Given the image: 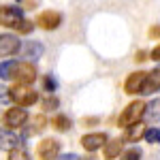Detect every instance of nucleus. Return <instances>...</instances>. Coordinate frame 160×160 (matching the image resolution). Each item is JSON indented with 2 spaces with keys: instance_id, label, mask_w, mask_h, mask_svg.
Returning <instances> with one entry per match:
<instances>
[{
  "instance_id": "423d86ee",
  "label": "nucleus",
  "mask_w": 160,
  "mask_h": 160,
  "mask_svg": "<svg viewBox=\"0 0 160 160\" xmlns=\"http://www.w3.org/2000/svg\"><path fill=\"white\" fill-rule=\"evenodd\" d=\"M37 154H38L41 160H56L58 154H60V143H58L56 139L47 137V139H43L37 145Z\"/></svg>"
},
{
  "instance_id": "5701e85b",
  "label": "nucleus",
  "mask_w": 160,
  "mask_h": 160,
  "mask_svg": "<svg viewBox=\"0 0 160 160\" xmlns=\"http://www.w3.org/2000/svg\"><path fill=\"white\" fill-rule=\"evenodd\" d=\"M56 88H58L56 77H53V75H45V77H43V90L51 94V92H56Z\"/></svg>"
},
{
  "instance_id": "bb28decb",
  "label": "nucleus",
  "mask_w": 160,
  "mask_h": 160,
  "mask_svg": "<svg viewBox=\"0 0 160 160\" xmlns=\"http://www.w3.org/2000/svg\"><path fill=\"white\" fill-rule=\"evenodd\" d=\"M149 37L152 38H160V26H154V28L149 30Z\"/></svg>"
},
{
  "instance_id": "7c9ffc66",
  "label": "nucleus",
  "mask_w": 160,
  "mask_h": 160,
  "mask_svg": "<svg viewBox=\"0 0 160 160\" xmlns=\"http://www.w3.org/2000/svg\"><path fill=\"white\" fill-rule=\"evenodd\" d=\"M79 160H96V158H92V156H90V158H79Z\"/></svg>"
},
{
  "instance_id": "393cba45",
  "label": "nucleus",
  "mask_w": 160,
  "mask_h": 160,
  "mask_svg": "<svg viewBox=\"0 0 160 160\" xmlns=\"http://www.w3.org/2000/svg\"><path fill=\"white\" fill-rule=\"evenodd\" d=\"M32 30H34V24H32L30 19H26V17L22 19V24L17 26V32H22V34H30Z\"/></svg>"
},
{
  "instance_id": "f257e3e1",
  "label": "nucleus",
  "mask_w": 160,
  "mask_h": 160,
  "mask_svg": "<svg viewBox=\"0 0 160 160\" xmlns=\"http://www.w3.org/2000/svg\"><path fill=\"white\" fill-rule=\"evenodd\" d=\"M9 92H11V100L17 107H32L34 102H38V94L28 83H17Z\"/></svg>"
},
{
  "instance_id": "9b49d317",
  "label": "nucleus",
  "mask_w": 160,
  "mask_h": 160,
  "mask_svg": "<svg viewBox=\"0 0 160 160\" xmlns=\"http://www.w3.org/2000/svg\"><path fill=\"white\" fill-rule=\"evenodd\" d=\"M17 53H22V58L28 62H37L41 56H43V45L37 43V41H30V43H24V45H19V51Z\"/></svg>"
},
{
  "instance_id": "0eeeda50",
  "label": "nucleus",
  "mask_w": 160,
  "mask_h": 160,
  "mask_svg": "<svg viewBox=\"0 0 160 160\" xmlns=\"http://www.w3.org/2000/svg\"><path fill=\"white\" fill-rule=\"evenodd\" d=\"M19 38L15 34H0V58H11L19 51Z\"/></svg>"
},
{
  "instance_id": "f03ea898",
  "label": "nucleus",
  "mask_w": 160,
  "mask_h": 160,
  "mask_svg": "<svg viewBox=\"0 0 160 160\" xmlns=\"http://www.w3.org/2000/svg\"><path fill=\"white\" fill-rule=\"evenodd\" d=\"M22 19H24V11L19 7H9V4L0 7V26L17 30V26L22 24Z\"/></svg>"
},
{
  "instance_id": "4468645a",
  "label": "nucleus",
  "mask_w": 160,
  "mask_h": 160,
  "mask_svg": "<svg viewBox=\"0 0 160 160\" xmlns=\"http://www.w3.org/2000/svg\"><path fill=\"white\" fill-rule=\"evenodd\" d=\"M160 90V68H154V71H149L145 73V83H143V94H154V92H158Z\"/></svg>"
},
{
  "instance_id": "c756f323",
  "label": "nucleus",
  "mask_w": 160,
  "mask_h": 160,
  "mask_svg": "<svg viewBox=\"0 0 160 160\" xmlns=\"http://www.w3.org/2000/svg\"><path fill=\"white\" fill-rule=\"evenodd\" d=\"M143 58H148V53H145V51H139V53H137V60H143Z\"/></svg>"
},
{
  "instance_id": "aec40b11",
  "label": "nucleus",
  "mask_w": 160,
  "mask_h": 160,
  "mask_svg": "<svg viewBox=\"0 0 160 160\" xmlns=\"http://www.w3.org/2000/svg\"><path fill=\"white\" fill-rule=\"evenodd\" d=\"M9 160H32V158H30V154H28L26 149H22L17 145V148L9 149Z\"/></svg>"
},
{
  "instance_id": "6e6552de",
  "label": "nucleus",
  "mask_w": 160,
  "mask_h": 160,
  "mask_svg": "<svg viewBox=\"0 0 160 160\" xmlns=\"http://www.w3.org/2000/svg\"><path fill=\"white\" fill-rule=\"evenodd\" d=\"M37 24H38V28H43V30L51 32V30H56V28L62 24V13H58V11H43V13H38Z\"/></svg>"
},
{
  "instance_id": "1a4fd4ad",
  "label": "nucleus",
  "mask_w": 160,
  "mask_h": 160,
  "mask_svg": "<svg viewBox=\"0 0 160 160\" xmlns=\"http://www.w3.org/2000/svg\"><path fill=\"white\" fill-rule=\"evenodd\" d=\"M105 143H107V135L105 132H88V135L81 137V148L86 152H90V154L100 149Z\"/></svg>"
},
{
  "instance_id": "a211bd4d",
  "label": "nucleus",
  "mask_w": 160,
  "mask_h": 160,
  "mask_svg": "<svg viewBox=\"0 0 160 160\" xmlns=\"http://www.w3.org/2000/svg\"><path fill=\"white\" fill-rule=\"evenodd\" d=\"M51 124H53V128H56V130H60V132H66V130H71V126H73L71 118H66V115H62V113H58V115L51 120Z\"/></svg>"
},
{
  "instance_id": "6ab92c4d",
  "label": "nucleus",
  "mask_w": 160,
  "mask_h": 160,
  "mask_svg": "<svg viewBox=\"0 0 160 160\" xmlns=\"http://www.w3.org/2000/svg\"><path fill=\"white\" fill-rule=\"evenodd\" d=\"M15 66L17 62H0V79H13V73H15Z\"/></svg>"
},
{
  "instance_id": "7ed1b4c3",
  "label": "nucleus",
  "mask_w": 160,
  "mask_h": 160,
  "mask_svg": "<svg viewBox=\"0 0 160 160\" xmlns=\"http://www.w3.org/2000/svg\"><path fill=\"white\" fill-rule=\"evenodd\" d=\"M143 100H132L128 107H124V111L120 113V118H118V124L122 126V128H126L128 124L137 122V120H141V115H143Z\"/></svg>"
},
{
  "instance_id": "dca6fc26",
  "label": "nucleus",
  "mask_w": 160,
  "mask_h": 160,
  "mask_svg": "<svg viewBox=\"0 0 160 160\" xmlns=\"http://www.w3.org/2000/svg\"><path fill=\"white\" fill-rule=\"evenodd\" d=\"M143 118L148 122H160V98L152 100L143 107Z\"/></svg>"
},
{
  "instance_id": "cd10ccee",
  "label": "nucleus",
  "mask_w": 160,
  "mask_h": 160,
  "mask_svg": "<svg viewBox=\"0 0 160 160\" xmlns=\"http://www.w3.org/2000/svg\"><path fill=\"white\" fill-rule=\"evenodd\" d=\"M152 58H154L156 62H160V45H156V47H154V51H152Z\"/></svg>"
},
{
  "instance_id": "b1692460",
  "label": "nucleus",
  "mask_w": 160,
  "mask_h": 160,
  "mask_svg": "<svg viewBox=\"0 0 160 160\" xmlns=\"http://www.w3.org/2000/svg\"><path fill=\"white\" fill-rule=\"evenodd\" d=\"M122 160H141V149L139 148H128L122 154Z\"/></svg>"
},
{
  "instance_id": "f3484780",
  "label": "nucleus",
  "mask_w": 160,
  "mask_h": 160,
  "mask_svg": "<svg viewBox=\"0 0 160 160\" xmlns=\"http://www.w3.org/2000/svg\"><path fill=\"white\" fill-rule=\"evenodd\" d=\"M30 122H32V124L24 130V139H28L30 135H37L38 130H43V128H45V124H47V120H45V115H43V113H38V115H34V118L30 120Z\"/></svg>"
},
{
  "instance_id": "39448f33",
  "label": "nucleus",
  "mask_w": 160,
  "mask_h": 160,
  "mask_svg": "<svg viewBox=\"0 0 160 160\" xmlns=\"http://www.w3.org/2000/svg\"><path fill=\"white\" fill-rule=\"evenodd\" d=\"M13 79L17 81V83H32L34 79H37V68H34V64L32 62H17V66H15V73H13Z\"/></svg>"
},
{
  "instance_id": "a878e982",
  "label": "nucleus",
  "mask_w": 160,
  "mask_h": 160,
  "mask_svg": "<svg viewBox=\"0 0 160 160\" xmlns=\"http://www.w3.org/2000/svg\"><path fill=\"white\" fill-rule=\"evenodd\" d=\"M9 102H11V92L7 86L0 83V105H9Z\"/></svg>"
},
{
  "instance_id": "4be33fe9",
  "label": "nucleus",
  "mask_w": 160,
  "mask_h": 160,
  "mask_svg": "<svg viewBox=\"0 0 160 160\" xmlns=\"http://www.w3.org/2000/svg\"><path fill=\"white\" fill-rule=\"evenodd\" d=\"M143 139L148 143H160V128H145Z\"/></svg>"
},
{
  "instance_id": "c85d7f7f",
  "label": "nucleus",
  "mask_w": 160,
  "mask_h": 160,
  "mask_svg": "<svg viewBox=\"0 0 160 160\" xmlns=\"http://www.w3.org/2000/svg\"><path fill=\"white\" fill-rule=\"evenodd\" d=\"M58 160H79V156H75V154H64V156H60Z\"/></svg>"
},
{
  "instance_id": "ddd939ff",
  "label": "nucleus",
  "mask_w": 160,
  "mask_h": 160,
  "mask_svg": "<svg viewBox=\"0 0 160 160\" xmlns=\"http://www.w3.org/2000/svg\"><path fill=\"white\" fill-rule=\"evenodd\" d=\"M22 141H26V139H19L13 130H9V128H0V149L9 152V149L17 148Z\"/></svg>"
},
{
  "instance_id": "2eb2a0df",
  "label": "nucleus",
  "mask_w": 160,
  "mask_h": 160,
  "mask_svg": "<svg viewBox=\"0 0 160 160\" xmlns=\"http://www.w3.org/2000/svg\"><path fill=\"white\" fill-rule=\"evenodd\" d=\"M122 139H113V141H109L107 139V143L102 145V156H105V160H113L118 158L120 154H122Z\"/></svg>"
},
{
  "instance_id": "20e7f679",
  "label": "nucleus",
  "mask_w": 160,
  "mask_h": 160,
  "mask_svg": "<svg viewBox=\"0 0 160 160\" xmlns=\"http://www.w3.org/2000/svg\"><path fill=\"white\" fill-rule=\"evenodd\" d=\"M2 122L7 128H22L26 122H28V113H26V107H11V109L4 111L2 115Z\"/></svg>"
},
{
  "instance_id": "9d476101",
  "label": "nucleus",
  "mask_w": 160,
  "mask_h": 160,
  "mask_svg": "<svg viewBox=\"0 0 160 160\" xmlns=\"http://www.w3.org/2000/svg\"><path fill=\"white\" fill-rule=\"evenodd\" d=\"M143 83H145V73H143V71L130 73L126 77V81H124V92H126V94H141Z\"/></svg>"
},
{
  "instance_id": "f8f14e48",
  "label": "nucleus",
  "mask_w": 160,
  "mask_h": 160,
  "mask_svg": "<svg viewBox=\"0 0 160 160\" xmlns=\"http://www.w3.org/2000/svg\"><path fill=\"white\" fill-rule=\"evenodd\" d=\"M145 135V122H141V120H137V122L128 124L126 126V130H124V141H130V143H137V141H141Z\"/></svg>"
},
{
  "instance_id": "412c9836",
  "label": "nucleus",
  "mask_w": 160,
  "mask_h": 160,
  "mask_svg": "<svg viewBox=\"0 0 160 160\" xmlns=\"http://www.w3.org/2000/svg\"><path fill=\"white\" fill-rule=\"evenodd\" d=\"M60 107V98L58 96H43V109L45 111H53Z\"/></svg>"
}]
</instances>
